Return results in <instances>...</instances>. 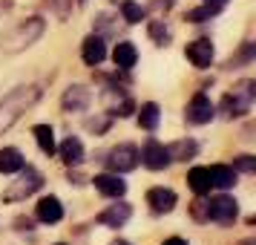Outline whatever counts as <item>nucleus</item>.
<instances>
[{
  "instance_id": "nucleus-34",
  "label": "nucleus",
  "mask_w": 256,
  "mask_h": 245,
  "mask_svg": "<svg viewBox=\"0 0 256 245\" xmlns=\"http://www.w3.org/2000/svg\"><path fill=\"white\" fill-rule=\"evenodd\" d=\"M164 245H187L182 236H170V239H164Z\"/></svg>"
},
{
  "instance_id": "nucleus-33",
  "label": "nucleus",
  "mask_w": 256,
  "mask_h": 245,
  "mask_svg": "<svg viewBox=\"0 0 256 245\" xmlns=\"http://www.w3.org/2000/svg\"><path fill=\"white\" fill-rule=\"evenodd\" d=\"M14 225H18V231H29V228H32V219H24V216H18V219H14Z\"/></svg>"
},
{
  "instance_id": "nucleus-11",
  "label": "nucleus",
  "mask_w": 256,
  "mask_h": 245,
  "mask_svg": "<svg viewBox=\"0 0 256 245\" xmlns=\"http://www.w3.org/2000/svg\"><path fill=\"white\" fill-rule=\"evenodd\" d=\"M130 216H132V205L130 202H116V205H110V208L101 210L95 216V222L104 225V228H124L130 222Z\"/></svg>"
},
{
  "instance_id": "nucleus-17",
  "label": "nucleus",
  "mask_w": 256,
  "mask_h": 245,
  "mask_svg": "<svg viewBox=\"0 0 256 245\" xmlns=\"http://www.w3.org/2000/svg\"><path fill=\"white\" fill-rule=\"evenodd\" d=\"M187 185H190V190H193L196 196H208L210 187H213V182H210V167H204V164L190 167V170H187Z\"/></svg>"
},
{
  "instance_id": "nucleus-26",
  "label": "nucleus",
  "mask_w": 256,
  "mask_h": 245,
  "mask_svg": "<svg viewBox=\"0 0 256 245\" xmlns=\"http://www.w3.org/2000/svg\"><path fill=\"white\" fill-rule=\"evenodd\" d=\"M216 15H222L219 6H208V3H202V6H196V9H190V12L184 15L187 24H208V21H213Z\"/></svg>"
},
{
  "instance_id": "nucleus-24",
  "label": "nucleus",
  "mask_w": 256,
  "mask_h": 245,
  "mask_svg": "<svg viewBox=\"0 0 256 245\" xmlns=\"http://www.w3.org/2000/svg\"><path fill=\"white\" fill-rule=\"evenodd\" d=\"M147 35L156 47H170V41H173V32H170V26L164 24V21H150L147 24Z\"/></svg>"
},
{
  "instance_id": "nucleus-2",
  "label": "nucleus",
  "mask_w": 256,
  "mask_h": 245,
  "mask_svg": "<svg viewBox=\"0 0 256 245\" xmlns=\"http://www.w3.org/2000/svg\"><path fill=\"white\" fill-rule=\"evenodd\" d=\"M44 32H46V21H44L40 15L26 18V21L14 24L12 29H6V32L0 35V52H6V55H18V52L29 49L32 44H38Z\"/></svg>"
},
{
  "instance_id": "nucleus-37",
  "label": "nucleus",
  "mask_w": 256,
  "mask_h": 245,
  "mask_svg": "<svg viewBox=\"0 0 256 245\" xmlns=\"http://www.w3.org/2000/svg\"><path fill=\"white\" fill-rule=\"evenodd\" d=\"M81 3H86V0H78V6H81Z\"/></svg>"
},
{
  "instance_id": "nucleus-4",
  "label": "nucleus",
  "mask_w": 256,
  "mask_h": 245,
  "mask_svg": "<svg viewBox=\"0 0 256 245\" xmlns=\"http://www.w3.org/2000/svg\"><path fill=\"white\" fill-rule=\"evenodd\" d=\"M40 187H44V173L32 164H24L18 170V182H12V187L3 193V199L6 202H20V199H29L32 193H38Z\"/></svg>"
},
{
  "instance_id": "nucleus-6",
  "label": "nucleus",
  "mask_w": 256,
  "mask_h": 245,
  "mask_svg": "<svg viewBox=\"0 0 256 245\" xmlns=\"http://www.w3.org/2000/svg\"><path fill=\"white\" fill-rule=\"evenodd\" d=\"M106 167H110V173H130V170H136L141 164L138 159V147L136 144H118L112 150L106 153Z\"/></svg>"
},
{
  "instance_id": "nucleus-38",
  "label": "nucleus",
  "mask_w": 256,
  "mask_h": 245,
  "mask_svg": "<svg viewBox=\"0 0 256 245\" xmlns=\"http://www.w3.org/2000/svg\"><path fill=\"white\" fill-rule=\"evenodd\" d=\"M58 245H64V242H58Z\"/></svg>"
},
{
  "instance_id": "nucleus-13",
  "label": "nucleus",
  "mask_w": 256,
  "mask_h": 245,
  "mask_svg": "<svg viewBox=\"0 0 256 245\" xmlns=\"http://www.w3.org/2000/svg\"><path fill=\"white\" fill-rule=\"evenodd\" d=\"M81 58L86 67H101L106 58V41L104 35H86L84 38V44H81Z\"/></svg>"
},
{
  "instance_id": "nucleus-28",
  "label": "nucleus",
  "mask_w": 256,
  "mask_h": 245,
  "mask_svg": "<svg viewBox=\"0 0 256 245\" xmlns=\"http://www.w3.org/2000/svg\"><path fill=\"white\" fill-rule=\"evenodd\" d=\"M256 58V44H250V41H248V44H244L242 47V52H239V58L236 61H228V70H233V67H239V64H250V61Z\"/></svg>"
},
{
  "instance_id": "nucleus-27",
  "label": "nucleus",
  "mask_w": 256,
  "mask_h": 245,
  "mask_svg": "<svg viewBox=\"0 0 256 245\" xmlns=\"http://www.w3.org/2000/svg\"><path fill=\"white\" fill-rule=\"evenodd\" d=\"M236 173H256V156H250V153H244V156H236L230 164Z\"/></svg>"
},
{
  "instance_id": "nucleus-36",
  "label": "nucleus",
  "mask_w": 256,
  "mask_h": 245,
  "mask_svg": "<svg viewBox=\"0 0 256 245\" xmlns=\"http://www.w3.org/2000/svg\"><path fill=\"white\" fill-rule=\"evenodd\" d=\"M112 245H132V242H127V239H116Z\"/></svg>"
},
{
  "instance_id": "nucleus-19",
  "label": "nucleus",
  "mask_w": 256,
  "mask_h": 245,
  "mask_svg": "<svg viewBox=\"0 0 256 245\" xmlns=\"http://www.w3.org/2000/svg\"><path fill=\"white\" fill-rule=\"evenodd\" d=\"M162 124V107L156 101H147V104L138 107V127L147 130V133H156Z\"/></svg>"
},
{
  "instance_id": "nucleus-20",
  "label": "nucleus",
  "mask_w": 256,
  "mask_h": 245,
  "mask_svg": "<svg viewBox=\"0 0 256 245\" xmlns=\"http://www.w3.org/2000/svg\"><path fill=\"white\" fill-rule=\"evenodd\" d=\"M32 136H35L38 147H40L44 156H55L58 141H55V130H52V124H35V127H32Z\"/></svg>"
},
{
  "instance_id": "nucleus-31",
  "label": "nucleus",
  "mask_w": 256,
  "mask_h": 245,
  "mask_svg": "<svg viewBox=\"0 0 256 245\" xmlns=\"http://www.w3.org/2000/svg\"><path fill=\"white\" fill-rule=\"evenodd\" d=\"M72 3H78V0H52V6H55V12H58L60 18H66V15L72 12Z\"/></svg>"
},
{
  "instance_id": "nucleus-30",
  "label": "nucleus",
  "mask_w": 256,
  "mask_h": 245,
  "mask_svg": "<svg viewBox=\"0 0 256 245\" xmlns=\"http://www.w3.org/2000/svg\"><path fill=\"white\" fill-rule=\"evenodd\" d=\"M173 6H176V0H150V9L158 15H167Z\"/></svg>"
},
{
  "instance_id": "nucleus-16",
  "label": "nucleus",
  "mask_w": 256,
  "mask_h": 245,
  "mask_svg": "<svg viewBox=\"0 0 256 245\" xmlns=\"http://www.w3.org/2000/svg\"><path fill=\"white\" fill-rule=\"evenodd\" d=\"M60 156V162L66 164V167H78V164L84 162V144L78 136H66V139L58 144V150H55Z\"/></svg>"
},
{
  "instance_id": "nucleus-35",
  "label": "nucleus",
  "mask_w": 256,
  "mask_h": 245,
  "mask_svg": "<svg viewBox=\"0 0 256 245\" xmlns=\"http://www.w3.org/2000/svg\"><path fill=\"white\" fill-rule=\"evenodd\" d=\"M204 3H208V6H219V9L228 6V0H204Z\"/></svg>"
},
{
  "instance_id": "nucleus-1",
  "label": "nucleus",
  "mask_w": 256,
  "mask_h": 245,
  "mask_svg": "<svg viewBox=\"0 0 256 245\" xmlns=\"http://www.w3.org/2000/svg\"><path fill=\"white\" fill-rule=\"evenodd\" d=\"M40 95H44V90L38 84H24V87H14L12 93L3 95L0 98V136H6L40 101Z\"/></svg>"
},
{
  "instance_id": "nucleus-22",
  "label": "nucleus",
  "mask_w": 256,
  "mask_h": 245,
  "mask_svg": "<svg viewBox=\"0 0 256 245\" xmlns=\"http://www.w3.org/2000/svg\"><path fill=\"white\" fill-rule=\"evenodd\" d=\"M24 164H26V159H24V153L18 150V147H3V150H0V173L3 176L18 173Z\"/></svg>"
},
{
  "instance_id": "nucleus-15",
  "label": "nucleus",
  "mask_w": 256,
  "mask_h": 245,
  "mask_svg": "<svg viewBox=\"0 0 256 245\" xmlns=\"http://www.w3.org/2000/svg\"><path fill=\"white\" fill-rule=\"evenodd\" d=\"M176 202H178V196L173 187H150L147 190V205L152 213H170L176 208Z\"/></svg>"
},
{
  "instance_id": "nucleus-9",
  "label": "nucleus",
  "mask_w": 256,
  "mask_h": 245,
  "mask_svg": "<svg viewBox=\"0 0 256 245\" xmlns=\"http://www.w3.org/2000/svg\"><path fill=\"white\" fill-rule=\"evenodd\" d=\"M90 104H92V90L84 87V84H72L60 95L64 113H84V110H90Z\"/></svg>"
},
{
  "instance_id": "nucleus-25",
  "label": "nucleus",
  "mask_w": 256,
  "mask_h": 245,
  "mask_svg": "<svg viewBox=\"0 0 256 245\" xmlns=\"http://www.w3.org/2000/svg\"><path fill=\"white\" fill-rule=\"evenodd\" d=\"M121 18H124L130 26H136L147 18V9H144L141 3H136V0H121Z\"/></svg>"
},
{
  "instance_id": "nucleus-29",
  "label": "nucleus",
  "mask_w": 256,
  "mask_h": 245,
  "mask_svg": "<svg viewBox=\"0 0 256 245\" xmlns=\"http://www.w3.org/2000/svg\"><path fill=\"white\" fill-rule=\"evenodd\" d=\"M110 124H112V118L106 116H98V118H86V130H92L95 136H101V133H106L110 130Z\"/></svg>"
},
{
  "instance_id": "nucleus-5",
  "label": "nucleus",
  "mask_w": 256,
  "mask_h": 245,
  "mask_svg": "<svg viewBox=\"0 0 256 245\" xmlns=\"http://www.w3.org/2000/svg\"><path fill=\"white\" fill-rule=\"evenodd\" d=\"M239 216V202L228 193L210 196L204 202V222H216V225H233Z\"/></svg>"
},
{
  "instance_id": "nucleus-21",
  "label": "nucleus",
  "mask_w": 256,
  "mask_h": 245,
  "mask_svg": "<svg viewBox=\"0 0 256 245\" xmlns=\"http://www.w3.org/2000/svg\"><path fill=\"white\" fill-rule=\"evenodd\" d=\"M236 179H239V173L233 170L230 164H213L210 167V182H213V187H219V190H230L236 185Z\"/></svg>"
},
{
  "instance_id": "nucleus-10",
  "label": "nucleus",
  "mask_w": 256,
  "mask_h": 245,
  "mask_svg": "<svg viewBox=\"0 0 256 245\" xmlns=\"http://www.w3.org/2000/svg\"><path fill=\"white\" fill-rule=\"evenodd\" d=\"M184 55L196 70H208L213 64V58H216V49L210 44V38H196V41H190L184 47Z\"/></svg>"
},
{
  "instance_id": "nucleus-12",
  "label": "nucleus",
  "mask_w": 256,
  "mask_h": 245,
  "mask_svg": "<svg viewBox=\"0 0 256 245\" xmlns=\"http://www.w3.org/2000/svg\"><path fill=\"white\" fill-rule=\"evenodd\" d=\"M92 185L106 199H124V193H127V182L121 179V173H98L92 176Z\"/></svg>"
},
{
  "instance_id": "nucleus-18",
  "label": "nucleus",
  "mask_w": 256,
  "mask_h": 245,
  "mask_svg": "<svg viewBox=\"0 0 256 245\" xmlns=\"http://www.w3.org/2000/svg\"><path fill=\"white\" fill-rule=\"evenodd\" d=\"M112 64H116L118 70L130 72L136 64H138V49L132 47L130 41H121V44H116V49H112Z\"/></svg>"
},
{
  "instance_id": "nucleus-23",
  "label": "nucleus",
  "mask_w": 256,
  "mask_h": 245,
  "mask_svg": "<svg viewBox=\"0 0 256 245\" xmlns=\"http://www.w3.org/2000/svg\"><path fill=\"white\" fill-rule=\"evenodd\" d=\"M167 153H170L173 162H187V159H196L198 144L193 139H182V141H173V144L167 147Z\"/></svg>"
},
{
  "instance_id": "nucleus-8",
  "label": "nucleus",
  "mask_w": 256,
  "mask_h": 245,
  "mask_svg": "<svg viewBox=\"0 0 256 245\" xmlns=\"http://www.w3.org/2000/svg\"><path fill=\"white\" fill-rule=\"evenodd\" d=\"M213 118H216V107H213V101H210L204 93H196L193 98H190L187 110H184V121L187 124L202 127V124H210Z\"/></svg>"
},
{
  "instance_id": "nucleus-32",
  "label": "nucleus",
  "mask_w": 256,
  "mask_h": 245,
  "mask_svg": "<svg viewBox=\"0 0 256 245\" xmlns=\"http://www.w3.org/2000/svg\"><path fill=\"white\" fill-rule=\"evenodd\" d=\"M110 32V15H101L98 18V35H106Z\"/></svg>"
},
{
  "instance_id": "nucleus-7",
  "label": "nucleus",
  "mask_w": 256,
  "mask_h": 245,
  "mask_svg": "<svg viewBox=\"0 0 256 245\" xmlns=\"http://www.w3.org/2000/svg\"><path fill=\"white\" fill-rule=\"evenodd\" d=\"M138 159H141V164H144L147 170H167V167L173 164L167 147H164L162 141H156V139L144 141V147L138 150Z\"/></svg>"
},
{
  "instance_id": "nucleus-3",
  "label": "nucleus",
  "mask_w": 256,
  "mask_h": 245,
  "mask_svg": "<svg viewBox=\"0 0 256 245\" xmlns=\"http://www.w3.org/2000/svg\"><path fill=\"white\" fill-rule=\"evenodd\" d=\"M254 101H256V81L244 78V81H239L230 93L222 98L219 113L228 118V121H233V118L248 116V113H250V107H254Z\"/></svg>"
},
{
  "instance_id": "nucleus-14",
  "label": "nucleus",
  "mask_w": 256,
  "mask_h": 245,
  "mask_svg": "<svg viewBox=\"0 0 256 245\" xmlns=\"http://www.w3.org/2000/svg\"><path fill=\"white\" fill-rule=\"evenodd\" d=\"M35 219L44 222V225H58L64 219V205H60L58 196H44L38 199L35 205Z\"/></svg>"
}]
</instances>
